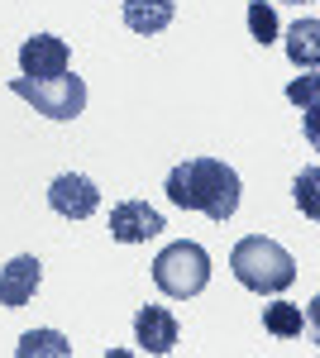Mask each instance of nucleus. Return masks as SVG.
Here are the masks:
<instances>
[{
	"label": "nucleus",
	"mask_w": 320,
	"mask_h": 358,
	"mask_svg": "<svg viewBox=\"0 0 320 358\" xmlns=\"http://www.w3.org/2000/svg\"><path fill=\"white\" fill-rule=\"evenodd\" d=\"M244 20H249V34H253L258 43H272V38H277V15H272L267 0H249V15H244Z\"/></svg>",
	"instance_id": "obj_14"
},
{
	"label": "nucleus",
	"mask_w": 320,
	"mask_h": 358,
	"mask_svg": "<svg viewBox=\"0 0 320 358\" xmlns=\"http://www.w3.org/2000/svg\"><path fill=\"white\" fill-rule=\"evenodd\" d=\"M72 67V48L57 34H34L20 43V72L25 77H62Z\"/></svg>",
	"instance_id": "obj_6"
},
{
	"label": "nucleus",
	"mask_w": 320,
	"mask_h": 358,
	"mask_svg": "<svg viewBox=\"0 0 320 358\" xmlns=\"http://www.w3.org/2000/svg\"><path fill=\"white\" fill-rule=\"evenodd\" d=\"M48 206H53L62 220H91L96 206H101V192H96L91 177H81V172H62V177L48 182Z\"/></svg>",
	"instance_id": "obj_5"
},
{
	"label": "nucleus",
	"mask_w": 320,
	"mask_h": 358,
	"mask_svg": "<svg viewBox=\"0 0 320 358\" xmlns=\"http://www.w3.org/2000/svg\"><path fill=\"white\" fill-rule=\"evenodd\" d=\"M287 96H292L296 106H306V110L316 115V77H306V82H292V86H287Z\"/></svg>",
	"instance_id": "obj_16"
},
{
	"label": "nucleus",
	"mask_w": 320,
	"mask_h": 358,
	"mask_svg": "<svg viewBox=\"0 0 320 358\" xmlns=\"http://www.w3.org/2000/svg\"><path fill=\"white\" fill-rule=\"evenodd\" d=\"M172 15H177L172 0H125V24H130V34H144V38L162 34L172 24Z\"/></svg>",
	"instance_id": "obj_10"
},
{
	"label": "nucleus",
	"mask_w": 320,
	"mask_h": 358,
	"mask_svg": "<svg viewBox=\"0 0 320 358\" xmlns=\"http://www.w3.org/2000/svg\"><path fill=\"white\" fill-rule=\"evenodd\" d=\"M296 206H306V215H316V167H306L296 177Z\"/></svg>",
	"instance_id": "obj_15"
},
{
	"label": "nucleus",
	"mask_w": 320,
	"mask_h": 358,
	"mask_svg": "<svg viewBox=\"0 0 320 358\" xmlns=\"http://www.w3.org/2000/svg\"><path fill=\"white\" fill-rule=\"evenodd\" d=\"M230 268L239 277V287L258 292V296H277V292H287L296 282V258L277 239H267V234L239 239L235 253H230Z\"/></svg>",
	"instance_id": "obj_2"
},
{
	"label": "nucleus",
	"mask_w": 320,
	"mask_h": 358,
	"mask_svg": "<svg viewBox=\"0 0 320 358\" xmlns=\"http://www.w3.org/2000/svg\"><path fill=\"white\" fill-rule=\"evenodd\" d=\"M263 330L277 334V339H296V334L306 330V315L292 301H272V306H263Z\"/></svg>",
	"instance_id": "obj_12"
},
{
	"label": "nucleus",
	"mask_w": 320,
	"mask_h": 358,
	"mask_svg": "<svg viewBox=\"0 0 320 358\" xmlns=\"http://www.w3.org/2000/svg\"><path fill=\"white\" fill-rule=\"evenodd\" d=\"M177 315L167 310V306H139V315H134V339H139V349L144 354H172L177 349Z\"/></svg>",
	"instance_id": "obj_9"
},
{
	"label": "nucleus",
	"mask_w": 320,
	"mask_h": 358,
	"mask_svg": "<svg viewBox=\"0 0 320 358\" xmlns=\"http://www.w3.org/2000/svg\"><path fill=\"white\" fill-rule=\"evenodd\" d=\"M153 282H158L162 296L191 301V296H201L206 282H211V253L201 244H191V239H177V244H167L158 258H153Z\"/></svg>",
	"instance_id": "obj_3"
},
{
	"label": "nucleus",
	"mask_w": 320,
	"mask_h": 358,
	"mask_svg": "<svg viewBox=\"0 0 320 358\" xmlns=\"http://www.w3.org/2000/svg\"><path fill=\"white\" fill-rule=\"evenodd\" d=\"M10 91L20 101H29L39 115H48V120H77L86 110V82L77 72H62V77H15Z\"/></svg>",
	"instance_id": "obj_4"
},
{
	"label": "nucleus",
	"mask_w": 320,
	"mask_h": 358,
	"mask_svg": "<svg viewBox=\"0 0 320 358\" xmlns=\"http://www.w3.org/2000/svg\"><path fill=\"white\" fill-rule=\"evenodd\" d=\"M316 38H320V20H311V15L287 29V57H292L296 67H316L320 62V43Z\"/></svg>",
	"instance_id": "obj_11"
},
{
	"label": "nucleus",
	"mask_w": 320,
	"mask_h": 358,
	"mask_svg": "<svg viewBox=\"0 0 320 358\" xmlns=\"http://www.w3.org/2000/svg\"><path fill=\"white\" fill-rule=\"evenodd\" d=\"M39 282H43V263H39L34 253L10 258V263L0 268V306H5V310L29 306V301H34V292H39Z\"/></svg>",
	"instance_id": "obj_8"
},
{
	"label": "nucleus",
	"mask_w": 320,
	"mask_h": 358,
	"mask_svg": "<svg viewBox=\"0 0 320 358\" xmlns=\"http://www.w3.org/2000/svg\"><path fill=\"white\" fill-rule=\"evenodd\" d=\"M15 354L20 358H34V354H53V358H67L72 349H67V339L57 330H29L20 344H15Z\"/></svg>",
	"instance_id": "obj_13"
},
{
	"label": "nucleus",
	"mask_w": 320,
	"mask_h": 358,
	"mask_svg": "<svg viewBox=\"0 0 320 358\" xmlns=\"http://www.w3.org/2000/svg\"><path fill=\"white\" fill-rule=\"evenodd\" d=\"M292 5H301V0H292Z\"/></svg>",
	"instance_id": "obj_17"
},
{
	"label": "nucleus",
	"mask_w": 320,
	"mask_h": 358,
	"mask_svg": "<svg viewBox=\"0 0 320 358\" xmlns=\"http://www.w3.org/2000/svg\"><path fill=\"white\" fill-rule=\"evenodd\" d=\"M162 229H167V224H162V215L148 201H120V206L110 210V239H115V244H148Z\"/></svg>",
	"instance_id": "obj_7"
},
{
	"label": "nucleus",
	"mask_w": 320,
	"mask_h": 358,
	"mask_svg": "<svg viewBox=\"0 0 320 358\" xmlns=\"http://www.w3.org/2000/svg\"><path fill=\"white\" fill-rule=\"evenodd\" d=\"M167 201L182 206V210H201L211 215L215 224H225L235 210H239V172L220 158H187L167 172Z\"/></svg>",
	"instance_id": "obj_1"
}]
</instances>
